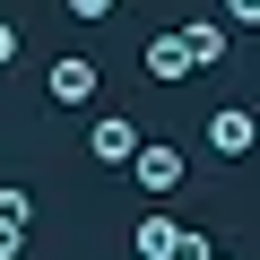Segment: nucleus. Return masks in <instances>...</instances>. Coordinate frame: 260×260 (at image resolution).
I'll return each mask as SVG.
<instances>
[{
	"mask_svg": "<svg viewBox=\"0 0 260 260\" xmlns=\"http://www.w3.org/2000/svg\"><path fill=\"white\" fill-rule=\"evenodd\" d=\"M130 243H139V260H217V243L208 234H191L182 217H139V234H130Z\"/></svg>",
	"mask_w": 260,
	"mask_h": 260,
	"instance_id": "obj_1",
	"label": "nucleus"
},
{
	"mask_svg": "<svg viewBox=\"0 0 260 260\" xmlns=\"http://www.w3.org/2000/svg\"><path fill=\"white\" fill-rule=\"evenodd\" d=\"M95 87H104L95 61H87V52H61L52 78H44V104H52V113H78V104H95Z\"/></svg>",
	"mask_w": 260,
	"mask_h": 260,
	"instance_id": "obj_2",
	"label": "nucleus"
},
{
	"mask_svg": "<svg viewBox=\"0 0 260 260\" xmlns=\"http://www.w3.org/2000/svg\"><path fill=\"white\" fill-rule=\"evenodd\" d=\"M139 148H148V139H139L130 113H95V121H87V156H95V165H130Z\"/></svg>",
	"mask_w": 260,
	"mask_h": 260,
	"instance_id": "obj_3",
	"label": "nucleus"
},
{
	"mask_svg": "<svg viewBox=\"0 0 260 260\" xmlns=\"http://www.w3.org/2000/svg\"><path fill=\"white\" fill-rule=\"evenodd\" d=\"M208 148H217V156H251V148H260V113H251V104H217V113H208Z\"/></svg>",
	"mask_w": 260,
	"mask_h": 260,
	"instance_id": "obj_4",
	"label": "nucleus"
},
{
	"mask_svg": "<svg viewBox=\"0 0 260 260\" xmlns=\"http://www.w3.org/2000/svg\"><path fill=\"white\" fill-rule=\"evenodd\" d=\"M139 70H148L156 87H174V78H191V44H182V26H165V35H148V44H139Z\"/></svg>",
	"mask_w": 260,
	"mask_h": 260,
	"instance_id": "obj_5",
	"label": "nucleus"
},
{
	"mask_svg": "<svg viewBox=\"0 0 260 260\" xmlns=\"http://www.w3.org/2000/svg\"><path fill=\"white\" fill-rule=\"evenodd\" d=\"M130 182H139L148 200L182 191V148H139V156H130Z\"/></svg>",
	"mask_w": 260,
	"mask_h": 260,
	"instance_id": "obj_6",
	"label": "nucleus"
},
{
	"mask_svg": "<svg viewBox=\"0 0 260 260\" xmlns=\"http://www.w3.org/2000/svg\"><path fill=\"white\" fill-rule=\"evenodd\" d=\"M182 44H191V70H217V61L234 52V35H225V18H191V26H182Z\"/></svg>",
	"mask_w": 260,
	"mask_h": 260,
	"instance_id": "obj_7",
	"label": "nucleus"
},
{
	"mask_svg": "<svg viewBox=\"0 0 260 260\" xmlns=\"http://www.w3.org/2000/svg\"><path fill=\"white\" fill-rule=\"evenodd\" d=\"M26 217H35V200H26V191H0V225H18V234H26Z\"/></svg>",
	"mask_w": 260,
	"mask_h": 260,
	"instance_id": "obj_8",
	"label": "nucleus"
},
{
	"mask_svg": "<svg viewBox=\"0 0 260 260\" xmlns=\"http://www.w3.org/2000/svg\"><path fill=\"white\" fill-rule=\"evenodd\" d=\"M225 26H260V0H225Z\"/></svg>",
	"mask_w": 260,
	"mask_h": 260,
	"instance_id": "obj_9",
	"label": "nucleus"
},
{
	"mask_svg": "<svg viewBox=\"0 0 260 260\" xmlns=\"http://www.w3.org/2000/svg\"><path fill=\"white\" fill-rule=\"evenodd\" d=\"M70 18H87V26H95V18H113V0H70Z\"/></svg>",
	"mask_w": 260,
	"mask_h": 260,
	"instance_id": "obj_10",
	"label": "nucleus"
},
{
	"mask_svg": "<svg viewBox=\"0 0 260 260\" xmlns=\"http://www.w3.org/2000/svg\"><path fill=\"white\" fill-rule=\"evenodd\" d=\"M9 61H18V26L0 18V70H9Z\"/></svg>",
	"mask_w": 260,
	"mask_h": 260,
	"instance_id": "obj_11",
	"label": "nucleus"
},
{
	"mask_svg": "<svg viewBox=\"0 0 260 260\" xmlns=\"http://www.w3.org/2000/svg\"><path fill=\"white\" fill-rule=\"evenodd\" d=\"M18 251H26V234H18V225H0V260H18Z\"/></svg>",
	"mask_w": 260,
	"mask_h": 260,
	"instance_id": "obj_12",
	"label": "nucleus"
},
{
	"mask_svg": "<svg viewBox=\"0 0 260 260\" xmlns=\"http://www.w3.org/2000/svg\"><path fill=\"white\" fill-rule=\"evenodd\" d=\"M217 260H225V251H217Z\"/></svg>",
	"mask_w": 260,
	"mask_h": 260,
	"instance_id": "obj_13",
	"label": "nucleus"
}]
</instances>
